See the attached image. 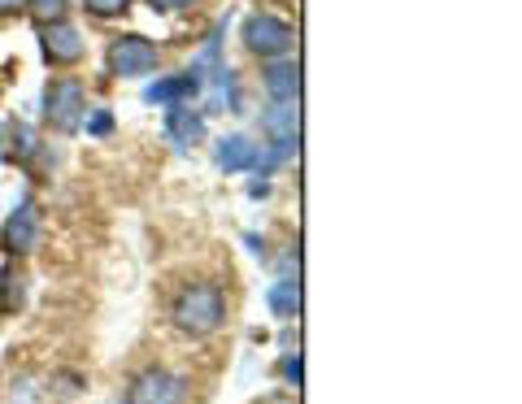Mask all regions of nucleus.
I'll use <instances>...</instances> for the list:
<instances>
[{
  "label": "nucleus",
  "instance_id": "f257e3e1",
  "mask_svg": "<svg viewBox=\"0 0 522 404\" xmlns=\"http://www.w3.org/2000/svg\"><path fill=\"white\" fill-rule=\"evenodd\" d=\"M170 318H174V326H179L183 335L205 339V335H214L218 326L227 322V296H222L218 283H192V287H183V292L174 296Z\"/></svg>",
  "mask_w": 522,
  "mask_h": 404
},
{
  "label": "nucleus",
  "instance_id": "f03ea898",
  "mask_svg": "<svg viewBox=\"0 0 522 404\" xmlns=\"http://www.w3.org/2000/svg\"><path fill=\"white\" fill-rule=\"evenodd\" d=\"M83 109H87V92L79 79H53L44 87V118L53 131H61V135L79 131Z\"/></svg>",
  "mask_w": 522,
  "mask_h": 404
},
{
  "label": "nucleus",
  "instance_id": "7ed1b4c3",
  "mask_svg": "<svg viewBox=\"0 0 522 404\" xmlns=\"http://www.w3.org/2000/svg\"><path fill=\"white\" fill-rule=\"evenodd\" d=\"M244 48L248 53H257L261 61H275L283 53H292V40H296V31L288 27L283 18L275 14H253V18H244Z\"/></svg>",
  "mask_w": 522,
  "mask_h": 404
},
{
  "label": "nucleus",
  "instance_id": "20e7f679",
  "mask_svg": "<svg viewBox=\"0 0 522 404\" xmlns=\"http://www.w3.org/2000/svg\"><path fill=\"white\" fill-rule=\"evenodd\" d=\"M105 66L118 79H144V74L157 70V44L144 40V35H118L105 53Z\"/></svg>",
  "mask_w": 522,
  "mask_h": 404
},
{
  "label": "nucleus",
  "instance_id": "39448f33",
  "mask_svg": "<svg viewBox=\"0 0 522 404\" xmlns=\"http://www.w3.org/2000/svg\"><path fill=\"white\" fill-rule=\"evenodd\" d=\"M183 396H188V383H183L179 374L153 365V370L135 374V383L127 391V404H183Z\"/></svg>",
  "mask_w": 522,
  "mask_h": 404
},
{
  "label": "nucleus",
  "instance_id": "423d86ee",
  "mask_svg": "<svg viewBox=\"0 0 522 404\" xmlns=\"http://www.w3.org/2000/svg\"><path fill=\"white\" fill-rule=\"evenodd\" d=\"M0 239H5L9 252H31L35 244H40V213H35V200L22 196L18 209L5 218V231H0Z\"/></svg>",
  "mask_w": 522,
  "mask_h": 404
},
{
  "label": "nucleus",
  "instance_id": "0eeeda50",
  "mask_svg": "<svg viewBox=\"0 0 522 404\" xmlns=\"http://www.w3.org/2000/svg\"><path fill=\"white\" fill-rule=\"evenodd\" d=\"M40 48L53 66H74L83 57V35L70 27V22H48L40 31Z\"/></svg>",
  "mask_w": 522,
  "mask_h": 404
},
{
  "label": "nucleus",
  "instance_id": "6e6552de",
  "mask_svg": "<svg viewBox=\"0 0 522 404\" xmlns=\"http://www.w3.org/2000/svg\"><path fill=\"white\" fill-rule=\"evenodd\" d=\"M166 140L179 148V153H188V148L205 140V118L188 105H170L166 109Z\"/></svg>",
  "mask_w": 522,
  "mask_h": 404
},
{
  "label": "nucleus",
  "instance_id": "1a4fd4ad",
  "mask_svg": "<svg viewBox=\"0 0 522 404\" xmlns=\"http://www.w3.org/2000/svg\"><path fill=\"white\" fill-rule=\"evenodd\" d=\"M201 92V79H192V74H170V79H157L144 87V100L148 105H188V100Z\"/></svg>",
  "mask_w": 522,
  "mask_h": 404
},
{
  "label": "nucleus",
  "instance_id": "9d476101",
  "mask_svg": "<svg viewBox=\"0 0 522 404\" xmlns=\"http://www.w3.org/2000/svg\"><path fill=\"white\" fill-rule=\"evenodd\" d=\"M261 83H266L270 100H296L301 96V66L288 57H275L266 70H261Z\"/></svg>",
  "mask_w": 522,
  "mask_h": 404
},
{
  "label": "nucleus",
  "instance_id": "9b49d317",
  "mask_svg": "<svg viewBox=\"0 0 522 404\" xmlns=\"http://www.w3.org/2000/svg\"><path fill=\"white\" fill-rule=\"evenodd\" d=\"M257 161V144L248 135H222L218 140V170L222 174H244Z\"/></svg>",
  "mask_w": 522,
  "mask_h": 404
},
{
  "label": "nucleus",
  "instance_id": "f8f14e48",
  "mask_svg": "<svg viewBox=\"0 0 522 404\" xmlns=\"http://www.w3.org/2000/svg\"><path fill=\"white\" fill-rule=\"evenodd\" d=\"M0 153H5L9 161H31L35 153H40V140H35V131L27 122L9 118L5 126H0Z\"/></svg>",
  "mask_w": 522,
  "mask_h": 404
},
{
  "label": "nucleus",
  "instance_id": "ddd939ff",
  "mask_svg": "<svg viewBox=\"0 0 522 404\" xmlns=\"http://www.w3.org/2000/svg\"><path fill=\"white\" fill-rule=\"evenodd\" d=\"M266 305H270V313H275L279 322H292L296 313H301V279H279V283H270Z\"/></svg>",
  "mask_w": 522,
  "mask_h": 404
},
{
  "label": "nucleus",
  "instance_id": "4468645a",
  "mask_svg": "<svg viewBox=\"0 0 522 404\" xmlns=\"http://www.w3.org/2000/svg\"><path fill=\"white\" fill-rule=\"evenodd\" d=\"M22 292H27V287H22V274L14 270V265H9V270H0V309H5V313H18Z\"/></svg>",
  "mask_w": 522,
  "mask_h": 404
},
{
  "label": "nucleus",
  "instance_id": "2eb2a0df",
  "mask_svg": "<svg viewBox=\"0 0 522 404\" xmlns=\"http://www.w3.org/2000/svg\"><path fill=\"white\" fill-rule=\"evenodd\" d=\"M27 9H31V18L40 22V27H48V22H66L70 0H27Z\"/></svg>",
  "mask_w": 522,
  "mask_h": 404
},
{
  "label": "nucleus",
  "instance_id": "dca6fc26",
  "mask_svg": "<svg viewBox=\"0 0 522 404\" xmlns=\"http://www.w3.org/2000/svg\"><path fill=\"white\" fill-rule=\"evenodd\" d=\"M83 9L96 18H122L131 9V0H83Z\"/></svg>",
  "mask_w": 522,
  "mask_h": 404
},
{
  "label": "nucleus",
  "instance_id": "f3484780",
  "mask_svg": "<svg viewBox=\"0 0 522 404\" xmlns=\"http://www.w3.org/2000/svg\"><path fill=\"white\" fill-rule=\"evenodd\" d=\"M279 374H283V383H288V387H296V391H301V357H283Z\"/></svg>",
  "mask_w": 522,
  "mask_h": 404
},
{
  "label": "nucleus",
  "instance_id": "a211bd4d",
  "mask_svg": "<svg viewBox=\"0 0 522 404\" xmlns=\"http://www.w3.org/2000/svg\"><path fill=\"white\" fill-rule=\"evenodd\" d=\"M109 131H114V118H109L105 109H96L92 118H87V135H109Z\"/></svg>",
  "mask_w": 522,
  "mask_h": 404
},
{
  "label": "nucleus",
  "instance_id": "6ab92c4d",
  "mask_svg": "<svg viewBox=\"0 0 522 404\" xmlns=\"http://www.w3.org/2000/svg\"><path fill=\"white\" fill-rule=\"evenodd\" d=\"M148 5H153L157 14H174V9H188V5H196V0H148Z\"/></svg>",
  "mask_w": 522,
  "mask_h": 404
},
{
  "label": "nucleus",
  "instance_id": "aec40b11",
  "mask_svg": "<svg viewBox=\"0 0 522 404\" xmlns=\"http://www.w3.org/2000/svg\"><path fill=\"white\" fill-rule=\"evenodd\" d=\"M18 9H27V0H0V18L18 14Z\"/></svg>",
  "mask_w": 522,
  "mask_h": 404
},
{
  "label": "nucleus",
  "instance_id": "412c9836",
  "mask_svg": "<svg viewBox=\"0 0 522 404\" xmlns=\"http://www.w3.org/2000/svg\"><path fill=\"white\" fill-rule=\"evenodd\" d=\"M261 404H296V400H292V396H266Z\"/></svg>",
  "mask_w": 522,
  "mask_h": 404
}]
</instances>
